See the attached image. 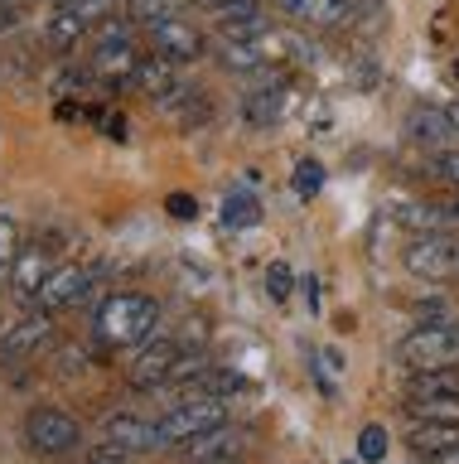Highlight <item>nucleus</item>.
<instances>
[{"label":"nucleus","instance_id":"nucleus-19","mask_svg":"<svg viewBox=\"0 0 459 464\" xmlns=\"http://www.w3.org/2000/svg\"><path fill=\"white\" fill-rule=\"evenodd\" d=\"M406 136L416 140V145H435V150H445L459 130H454V121H450V111H440V107H416L411 111V121H406Z\"/></svg>","mask_w":459,"mask_h":464},{"label":"nucleus","instance_id":"nucleus-37","mask_svg":"<svg viewBox=\"0 0 459 464\" xmlns=\"http://www.w3.org/2000/svg\"><path fill=\"white\" fill-rule=\"evenodd\" d=\"M10 24H15V5H0V34H5Z\"/></svg>","mask_w":459,"mask_h":464},{"label":"nucleus","instance_id":"nucleus-13","mask_svg":"<svg viewBox=\"0 0 459 464\" xmlns=\"http://www.w3.org/2000/svg\"><path fill=\"white\" fill-rule=\"evenodd\" d=\"M285 111V78L276 68L266 72V82H256L247 102H242V116H247V126H276Z\"/></svg>","mask_w":459,"mask_h":464},{"label":"nucleus","instance_id":"nucleus-36","mask_svg":"<svg viewBox=\"0 0 459 464\" xmlns=\"http://www.w3.org/2000/svg\"><path fill=\"white\" fill-rule=\"evenodd\" d=\"M305 5H310V0H276V10H285V14H300V20H305Z\"/></svg>","mask_w":459,"mask_h":464},{"label":"nucleus","instance_id":"nucleus-14","mask_svg":"<svg viewBox=\"0 0 459 464\" xmlns=\"http://www.w3.org/2000/svg\"><path fill=\"white\" fill-rule=\"evenodd\" d=\"M406 450L421 459L450 455V450H459V420H416L406 430Z\"/></svg>","mask_w":459,"mask_h":464},{"label":"nucleus","instance_id":"nucleus-40","mask_svg":"<svg viewBox=\"0 0 459 464\" xmlns=\"http://www.w3.org/2000/svg\"><path fill=\"white\" fill-rule=\"evenodd\" d=\"M450 78H454V87H459V58H454V63H450Z\"/></svg>","mask_w":459,"mask_h":464},{"label":"nucleus","instance_id":"nucleus-18","mask_svg":"<svg viewBox=\"0 0 459 464\" xmlns=\"http://www.w3.org/2000/svg\"><path fill=\"white\" fill-rule=\"evenodd\" d=\"M136 49H131V39H111V44H97V53H92V72L102 82H131V72H136Z\"/></svg>","mask_w":459,"mask_h":464},{"label":"nucleus","instance_id":"nucleus-8","mask_svg":"<svg viewBox=\"0 0 459 464\" xmlns=\"http://www.w3.org/2000/svg\"><path fill=\"white\" fill-rule=\"evenodd\" d=\"M49 343H53V314L34 310V314H24L20 324H10L5 334H0V358H5V362H24L34 353H44Z\"/></svg>","mask_w":459,"mask_h":464},{"label":"nucleus","instance_id":"nucleus-30","mask_svg":"<svg viewBox=\"0 0 459 464\" xmlns=\"http://www.w3.org/2000/svg\"><path fill=\"white\" fill-rule=\"evenodd\" d=\"M430 174H435L445 188H454V194H459V150H454V145L435 150V160H430Z\"/></svg>","mask_w":459,"mask_h":464},{"label":"nucleus","instance_id":"nucleus-16","mask_svg":"<svg viewBox=\"0 0 459 464\" xmlns=\"http://www.w3.org/2000/svg\"><path fill=\"white\" fill-rule=\"evenodd\" d=\"M131 87H140V92L155 97V102L175 97L179 87H184V78H179V63H169V58H160V53L140 58L136 72H131Z\"/></svg>","mask_w":459,"mask_h":464},{"label":"nucleus","instance_id":"nucleus-38","mask_svg":"<svg viewBox=\"0 0 459 464\" xmlns=\"http://www.w3.org/2000/svg\"><path fill=\"white\" fill-rule=\"evenodd\" d=\"M430 464H459V450H450V455H440V459H430Z\"/></svg>","mask_w":459,"mask_h":464},{"label":"nucleus","instance_id":"nucleus-3","mask_svg":"<svg viewBox=\"0 0 459 464\" xmlns=\"http://www.w3.org/2000/svg\"><path fill=\"white\" fill-rule=\"evenodd\" d=\"M82 440V426L73 411H63V406H34L30 416H24V445H30V455L39 459H63L73 455Z\"/></svg>","mask_w":459,"mask_h":464},{"label":"nucleus","instance_id":"nucleus-10","mask_svg":"<svg viewBox=\"0 0 459 464\" xmlns=\"http://www.w3.org/2000/svg\"><path fill=\"white\" fill-rule=\"evenodd\" d=\"M291 53V44H285L276 29L262 39H242V44H223V68H233V72H266V68H276L281 58Z\"/></svg>","mask_w":459,"mask_h":464},{"label":"nucleus","instance_id":"nucleus-26","mask_svg":"<svg viewBox=\"0 0 459 464\" xmlns=\"http://www.w3.org/2000/svg\"><path fill=\"white\" fill-rule=\"evenodd\" d=\"M454 304L445 300V295H426V300H416V324H454Z\"/></svg>","mask_w":459,"mask_h":464},{"label":"nucleus","instance_id":"nucleus-4","mask_svg":"<svg viewBox=\"0 0 459 464\" xmlns=\"http://www.w3.org/2000/svg\"><path fill=\"white\" fill-rule=\"evenodd\" d=\"M397 358L411 372H430V368H459V319L454 324H416L401 339Z\"/></svg>","mask_w":459,"mask_h":464},{"label":"nucleus","instance_id":"nucleus-11","mask_svg":"<svg viewBox=\"0 0 459 464\" xmlns=\"http://www.w3.org/2000/svg\"><path fill=\"white\" fill-rule=\"evenodd\" d=\"M49 271H53V261H49L44 246H20V256H15V266L5 271V281H10V290H15V300L34 304L44 281H49Z\"/></svg>","mask_w":459,"mask_h":464},{"label":"nucleus","instance_id":"nucleus-25","mask_svg":"<svg viewBox=\"0 0 459 464\" xmlns=\"http://www.w3.org/2000/svg\"><path fill=\"white\" fill-rule=\"evenodd\" d=\"M435 392H459V368L411 372V397H435Z\"/></svg>","mask_w":459,"mask_h":464},{"label":"nucleus","instance_id":"nucleus-17","mask_svg":"<svg viewBox=\"0 0 459 464\" xmlns=\"http://www.w3.org/2000/svg\"><path fill=\"white\" fill-rule=\"evenodd\" d=\"M213 24H218V39H223V44H242V39H262V34H271V14H266V5L213 14Z\"/></svg>","mask_w":459,"mask_h":464},{"label":"nucleus","instance_id":"nucleus-21","mask_svg":"<svg viewBox=\"0 0 459 464\" xmlns=\"http://www.w3.org/2000/svg\"><path fill=\"white\" fill-rule=\"evenodd\" d=\"M92 29V20L82 10H59L53 5V14H49V24H44V39L53 44V49H73V44L82 39Z\"/></svg>","mask_w":459,"mask_h":464},{"label":"nucleus","instance_id":"nucleus-35","mask_svg":"<svg viewBox=\"0 0 459 464\" xmlns=\"http://www.w3.org/2000/svg\"><path fill=\"white\" fill-rule=\"evenodd\" d=\"M165 208H169V218H194V213H198V203H194L189 194H169Z\"/></svg>","mask_w":459,"mask_h":464},{"label":"nucleus","instance_id":"nucleus-6","mask_svg":"<svg viewBox=\"0 0 459 464\" xmlns=\"http://www.w3.org/2000/svg\"><path fill=\"white\" fill-rule=\"evenodd\" d=\"M92 285H97V266H73V261H68V266L49 271V281H44L34 304L49 314H63V310H73V304H88Z\"/></svg>","mask_w":459,"mask_h":464},{"label":"nucleus","instance_id":"nucleus-31","mask_svg":"<svg viewBox=\"0 0 459 464\" xmlns=\"http://www.w3.org/2000/svg\"><path fill=\"white\" fill-rule=\"evenodd\" d=\"M320 188H324V165H320V160H300V165H295V194L314 198Z\"/></svg>","mask_w":459,"mask_h":464},{"label":"nucleus","instance_id":"nucleus-27","mask_svg":"<svg viewBox=\"0 0 459 464\" xmlns=\"http://www.w3.org/2000/svg\"><path fill=\"white\" fill-rule=\"evenodd\" d=\"M387 445H392V435H387L382 426H363V430H358V455H363L368 464H382Z\"/></svg>","mask_w":459,"mask_h":464},{"label":"nucleus","instance_id":"nucleus-1","mask_svg":"<svg viewBox=\"0 0 459 464\" xmlns=\"http://www.w3.org/2000/svg\"><path fill=\"white\" fill-rule=\"evenodd\" d=\"M155 324H160V300L140 290H111L92 310V334L102 348H140L155 339Z\"/></svg>","mask_w":459,"mask_h":464},{"label":"nucleus","instance_id":"nucleus-15","mask_svg":"<svg viewBox=\"0 0 459 464\" xmlns=\"http://www.w3.org/2000/svg\"><path fill=\"white\" fill-rule=\"evenodd\" d=\"M102 435H107V440H117V445H126L131 455H140V450H160L155 420L136 416V411H111V416L102 420Z\"/></svg>","mask_w":459,"mask_h":464},{"label":"nucleus","instance_id":"nucleus-34","mask_svg":"<svg viewBox=\"0 0 459 464\" xmlns=\"http://www.w3.org/2000/svg\"><path fill=\"white\" fill-rule=\"evenodd\" d=\"M53 5H59V10H82V14H88V20H97L107 0H53Z\"/></svg>","mask_w":459,"mask_h":464},{"label":"nucleus","instance_id":"nucleus-39","mask_svg":"<svg viewBox=\"0 0 459 464\" xmlns=\"http://www.w3.org/2000/svg\"><path fill=\"white\" fill-rule=\"evenodd\" d=\"M445 111H450V121H454V130H459V102H454V107H445Z\"/></svg>","mask_w":459,"mask_h":464},{"label":"nucleus","instance_id":"nucleus-28","mask_svg":"<svg viewBox=\"0 0 459 464\" xmlns=\"http://www.w3.org/2000/svg\"><path fill=\"white\" fill-rule=\"evenodd\" d=\"M314 372H320L324 392H334V382L343 377V353H339V348H314Z\"/></svg>","mask_w":459,"mask_h":464},{"label":"nucleus","instance_id":"nucleus-23","mask_svg":"<svg viewBox=\"0 0 459 464\" xmlns=\"http://www.w3.org/2000/svg\"><path fill=\"white\" fill-rule=\"evenodd\" d=\"M411 420H459V392H435V397H406Z\"/></svg>","mask_w":459,"mask_h":464},{"label":"nucleus","instance_id":"nucleus-2","mask_svg":"<svg viewBox=\"0 0 459 464\" xmlns=\"http://www.w3.org/2000/svg\"><path fill=\"white\" fill-rule=\"evenodd\" d=\"M223 420H227V401L223 397H189V401L169 406V411L155 420V435H160V450H184L194 435L223 426Z\"/></svg>","mask_w":459,"mask_h":464},{"label":"nucleus","instance_id":"nucleus-12","mask_svg":"<svg viewBox=\"0 0 459 464\" xmlns=\"http://www.w3.org/2000/svg\"><path fill=\"white\" fill-rule=\"evenodd\" d=\"M237 455H242V430L233 420H223V426L194 435V440L184 445V459L189 464H223V459H237Z\"/></svg>","mask_w":459,"mask_h":464},{"label":"nucleus","instance_id":"nucleus-24","mask_svg":"<svg viewBox=\"0 0 459 464\" xmlns=\"http://www.w3.org/2000/svg\"><path fill=\"white\" fill-rule=\"evenodd\" d=\"M184 0H126V20L140 24V29H155L165 20H175Z\"/></svg>","mask_w":459,"mask_h":464},{"label":"nucleus","instance_id":"nucleus-22","mask_svg":"<svg viewBox=\"0 0 459 464\" xmlns=\"http://www.w3.org/2000/svg\"><path fill=\"white\" fill-rule=\"evenodd\" d=\"M256 223H262V203H256V194L233 188V194L223 198V227L227 232H252Z\"/></svg>","mask_w":459,"mask_h":464},{"label":"nucleus","instance_id":"nucleus-33","mask_svg":"<svg viewBox=\"0 0 459 464\" xmlns=\"http://www.w3.org/2000/svg\"><path fill=\"white\" fill-rule=\"evenodd\" d=\"M82 464H131V450L117 445V440H107V435H102V440H97V445L88 450V459H82Z\"/></svg>","mask_w":459,"mask_h":464},{"label":"nucleus","instance_id":"nucleus-41","mask_svg":"<svg viewBox=\"0 0 459 464\" xmlns=\"http://www.w3.org/2000/svg\"><path fill=\"white\" fill-rule=\"evenodd\" d=\"M0 5H20V0H0Z\"/></svg>","mask_w":459,"mask_h":464},{"label":"nucleus","instance_id":"nucleus-20","mask_svg":"<svg viewBox=\"0 0 459 464\" xmlns=\"http://www.w3.org/2000/svg\"><path fill=\"white\" fill-rule=\"evenodd\" d=\"M165 111H169V121H175L179 130H194V126H204L208 116H213V97L204 92V87L184 82L175 97H165Z\"/></svg>","mask_w":459,"mask_h":464},{"label":"nucleus","instance_id":"nucleus-32","mask_svg":"<svg viewBox=\"0 0 459 464\" xmlns=\"http://www.w3.org/2000/svg\"><path fill=\"white\" fill-rule=\"evenodd\" d=\"M291 266H285V261H271V266H266V295L271 300H276V304H285V300H291Z\"/></svg>","mask_w":459,"mask_h":464},{"label":"nucleus","instance_id":"nucleus-7","mask_svg":"<svg viewBox=\"0 0 459 464\" xmlns=\"http://www.w3.org/2000/svg\"><path fill=\"white\" fill-rule=\"evenodd\" d=\"M184 348L175 339H146L136 348V358H131V368H126V382H131L136 392H155V387H165V377L169 368L179 362Z\"/></svg>","mask_w":459,"mask_h":464},{"label":"nucleus","instance_id":"nucleus-5","mask_svg":"<svg viewBox=\"0 0 459 464\" xmlns=\"http://www.w3.org/2000/svg\"><path fill=\"white\" fill-rule=\"evenodd\" d=\"M406 271L416 281H445L459 276V237L454 232H426L421 242L406 246Z\"/></svg>","mask_w":459,"mask_h":464},{"label":"nucleus","instance_id":"nucleus-9","mask_svg":"<svg viewBox=\"0 0 459 464\" xmlns=\"http://www.w3.org/2000/svg\"><path fill=\"white\" fill-rule=\"evenodd\" d=\"M150 53H160L169 58V63H198V58L208 53V39L198 34V29L189 20H165V24H155L150 29Z\"/></svg>","mask_w":459,"mask_h":464},{"label":"nucleus","instance_id":"nucleus-42","mask_svg":"<svg viewBox=\"0 0 459 464\" xmlns=\"http://www.w3.org/2000/svg\"><path fill=\"white\" fill-rule=\"evenodd\" d=\"M223 464H237V459H223Z\"/></svg>","mask_w":459,"mask_h":464},{"label":"nucleus","instance_id":"nucleus-29","mask_svg":"<svg viewBox=\"0 0 459 464\" xmlns=\"http://www.w3.org/2000/svg\"><path fill=\"white\" fill-rule=\"evenodd\" d=\"M15 256H20V223L0 213V276L15 266Z\"/></svg>","mask_w":459,"mask_h":464}]
</instances>
